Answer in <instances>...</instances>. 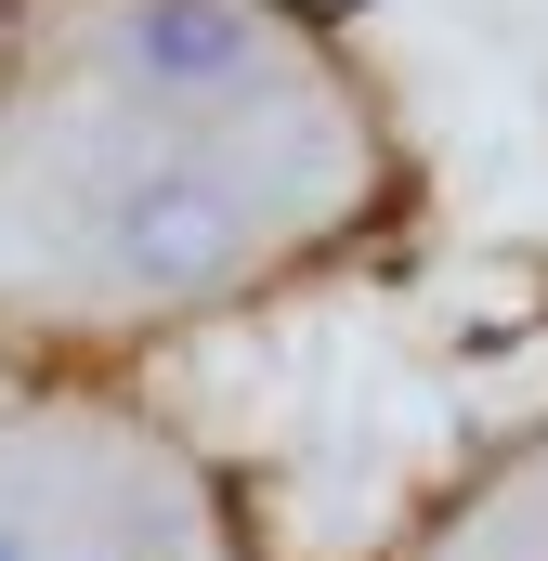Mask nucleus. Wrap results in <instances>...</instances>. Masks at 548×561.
Masks as SVG:
<instances>
[{"mask_svg": "<svg viewBox=\"0 0 548 561\" xmlns=\"http://www.w3.org/2000/svg\"><path fill=\"white\" fill-rule=\"evenodd\" d=\"M249 236H262V183H249L236 157H196V144L118 170V196H105V275L144 287V300L209 287Z\"/></svg>", "mask_w": 548, "mask_h": 561, "instance_id": "obj_1", "label": "nucleus"}, {"mask_svg": "<svg viewBox=\"0 0 548 561\" xmlns=\"http://www.w3.org/2000/svg\"><path fill=\"white\" fill-rule=\"evenodd\" d=\"M118 66L144 92H170V105H236V92H262L274 53L236 0H132L118 13Z\"/></svg>", "mask_w": 548, "mask_h": 561, "instance_id": "obj_2", "label": "nucleus"}, {"mask_svg": "<svg viewBox=\"0 0 548 561\" xmlns=\"http://www.w3.org/2000/svg\"><path fill=\"white\" fill-rule=\"evenodd\" d=\"M0 561H39V523H26L13 496H0Z\"/></svg>", "mask_w": 548, "mask_h": 561, "instance_id": "obj_3", "label": "nucleus"}]
</instances>
